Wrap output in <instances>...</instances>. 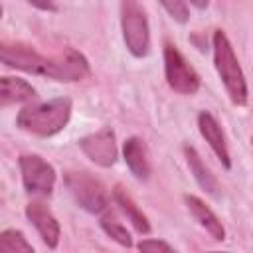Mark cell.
Returning a JSON list of instances; mask_svg holds the SVG:
<instances>
[{
	"label": "cell",
	"instance_id": "cell-13",
	"mask_svg": "<svg viewBox=\"0 0 253 253\" xmlns=\"http://www.w3.org/2000/svg\"><path fill=\"white\" fill-rule=\"evenodd\" d=\"M36 97V89L20 77L4 75L0 79V107H10L16 103H26Z\"/></svg>",
	"mask_w": 253,
	"mask_h": 253
},
{
	"label": "cell",
	"instance_id": "cell-16",
	"mask_svg": "<svg viewBox=\"0 0 253 253\" xmlns=\"http://www.w3.org/2000/svg\"><path fill=\"white\" fill-rule=\"evenodd\" d=\"M0 253H34V247L28 243L22 231L4 229L0 233Z\"/></svg>",
	"mask_w": 253,
	"mask_h": 253
},
{
	"label": "cell",
	"instance_id": "cell-2",
	"mask_svg": "<svg viewBox=\"0 0 253 253\" xmlns=\"http://www.w3.org/2000/svg\"><path fill=\"white\" fill-rule=\"evenodd\" d=\"M69 117H71V101L67 97H55L38 105L24 107L16 117V125L24 132L36 136H51L57 134L61 128H65Z\"/></svg>",
	"mask_w": 253,
	"mask_h": 253
},
{
	"label": "cell",
	"instance_id": "cell-6",
	"mask_svg": "<svg viewBox=\"0 0 253 253\" xmlns=\"http://www.w3.org/2000/svg\"><path fill=\"white\" fill-rule=\"evenodd\" d=\"M164 75L170 89L180 95H194L200 89V75L170 42L164 43Z\"/></svg>",
	"mask_w": 253,
	"mask_h": 253
},
{
	"label": "cell",
	"instance_id": "cell-14",
	"mask_svg": "<svg viewBox=\"0 0 253 253\" xmlns=\"http://www.w3.org/2000/svg\"><path fill=\"white\" fill-rule=\"evenodd\" d=\"M184 154H186V162H188L190 172L194 174L196 182H198L208 194H211L213 198H217V196H219V184H217V180L213 178V174L208 170V166L204 164V160L200 158V154L196 152V148L184 146Z\"/></svg>",
	"mask_w": 253,
	"mask_h": 253
},
{
	"label": "cell",
	"instance_id": "cell-15",
	"mask_svg": "<svg viewBox=\"0 0 253 253\" xmlns=\"http://www.w3.org/2000/svg\"><path fill=\"white\" fill-rule=\"evenodd\" d=\"M113 198L117 202V206L121 208V211L126 215V219L132 223V227L138 231V233H148L150 231V223H148V217L140 211V208L134 204V200L121 188L117 186L115 192H113Z\"/></svg>",
	"mask_w": 253,
	"mask_h": 253
},
{
	"label": "cell",
	"instance_id": "cell-19",
	"mask_svg": "<svg viewBox=\"0 0 253 253\" xmlns=\"http://www.w3.org/2000/svg\"><path fill=\"white\" fill-rule=\"evenodd\" d=\"M138 251L140 253H178L174 247H170L162 239H140Z\"/></svg>",
	"mask_w": 253,
	"mask_h": 253
},
{
	"label": "cell",
	"instance_id": "cell-9",
	"mask_svg": "<svg viewBox=\"0 0 253 253\" xmlns=\"http://www.w3.org/2000/svg\"><path fill=\"white\" fill-rule=\"evenodd\" d=\"M26 215L32 221V225L38 229L42 241L49 249H55L57 243H59L61 229H59V223H57L55 215L45 208V204H42V202H30L26 206Z\"/></svg>",
	"mask_w": 253,
	"mask_h": 253
},
{
	"label": "cell",
	"instance_id": "cell-8",
	"mask_svg": "<svg viewBox=\"0 0 253 253\" xmlns=\"http://www.w3.org/2000/svg\"><path fill=\"white\" fill-rule=\"evenodd\" d=\"M79 148L83 154L95 162L97 166L111 168L117 162V142H115V132L111 128H101L93 134H87L79 140Z\"/></svg>",
	"mask_w": 253,
	"mask_h": 253
},
{
	"label": "cell",
	"instance_id": "cell-5",
	"mask_svg": "<svg viewBox=\"0 0 253 253\" xmlns=\"http://www.w3.org/2000/svg\"><path fill=\"white\" fill-rule=\"evenodd\" d=\"M65 186L75 198V202L91 211V213H105L109 210V192L101 180L91 176L85 170H71L65 174Z\"/></svg>",
	"mask_w": 253,
	"mask_h": 253
},
{
	"label": "cell",
	"instance_id": "cell-3",
	"mask_svg": "<svg viewBox=\"0 0 253 253\" xmlns=\"http://www.w3.org/2000/svg\"><path fill=\"white\" fill-rule=\"evenodd\" d=\"M211 47H213L215 71H217L219 79L223 81V87H225L231 103L237 105V107H245L247 101H249L247 81H245V75H243L241 65L237 61V55L231 47V42H229V38L225 36L223 30L213 32Z\"/></svg>",
	"mask_w": 253,
	"mask_h": 253
},
{
	"label": "cell",
	"instance_id": "cell-18",
	"mask_svg": "<svg viewBox=\"0 0 253 253\" xmlns=\"http://www.w3.org/2000/svg\"><path fill=\"white\" fill-rule=\"evenodd\" d=\"M160 6L180 24H186L188 18H190V10H188L186 2H178V0H174V2H160Z\"/></svg>",
	"mask_w": 253,
	"mask_h": 253
},
{
	"label": "cell",
	"instance_id": "cell-10",
	"mask_svg": "<svg viewBox=\"0 0 253 253\" xmlns=\"http://www.w3.org/2000/svg\"><path fill=\"white\" fill-rule=\"evenodd\" d=\"M198 128L200 134L206 138V142L210 144V148L215 152V156L221 160V164L225 168H231V158H229V150H227V142H225V134L219 126V123L215 121V117L208 111H202L198 115Z\"/></svg>",
	"mask_w": 253,
	"mask_h": 253
},
{
	"label": "cell",
	"instance_id": "cell-1",
	"mask_svg": "<svg viewBox=\"0 0 253 253\" xmlns=\"http://www.w3.org/2000/svg\"><path fill=\"white\" fill-rule=\"evenodd\" d=\"M0 57L6 67L20 69L32 75L49 77L53 81H63V83L81 81L91 75L87 57L73 47H65L61 53L47 57L36 51L32 45H26L20 42H14V43L2 42Z\"/></svg>",
	"mask_w": 253,
	"mask_h": 253
},
{
	"label": "cell",
	"instance_id": "cell-12",
	"mask_svg": "<svg viewBox=\"0 0 253 253\" xmlns=\"http://www.w3.org/2000/svg\"><path fill=\"white\" fill-rule=\"evenodd\" d=\"M184 202H186L188 211L194 215V219H196L213 239H217V241H223V239H225V229H223L219 217H217L200 198H196V196H184Z\"/></svg>",
	"mask_w": 253,
	"mask_h": 253
},
{
	"label": "cell",
	"instance_id": "cell-17",
	"mask_svg": "<svg viewBox=\"0 0 253 253\" xmlns=\"http://www.w3.org/2000/svg\"><path fill=\"white\" fill-rule=\"evenodd\" d=\"M101 227H103V231L113 239V241H117L119 245H123V247H130L132 245V239H130V233L126 231V227L113 215V213H105V215H101Z\"/></svg>",
	"mask_w": 253,
	"mask_h": 253
},
{
	"label": "cell",
	"instance_id": "cell-21",
	"mask_svg": "<svg viewBox=\"0 0 253 253\" xmlns=\"http://www.w3.org/2000/svg\"><path fill=\"white\" fill-rule=\"evenodd\" d=\"M210 253H225V251H210Z\"/></svg>",
	"mask_w": 253,
	"mask_h": 253
},
{
	"label": "cell",
	"instance_id": "cell-4",
	"mask_svg": "<svg viewBox=\"0 0 253 253\" xmlns=\"http://www.w3.org/2000/svg\"><path fill=\"white\" fill-rule=\"evenodd\" d=\"M121 28L126 49L134 57H144L150 49V28L146 12L138 2L126 0L121 4Z\"/></svg>",
	"mask_w": 253,
	"mask_h": 253
},
{
	"label": "cell",
	"instance_id": "cell-20",
	"mask_svg": "<svg viewBox=\"0 0 253 253\" xmlns=\"http://www.w3.org/2000/svg\"><path fill=\"white\" fill-rule=\"evenodd\" d=\"M32 6H34V8H40V10H51V12H55V10H57V6H55V4H51V2H47V4L32 2Z\"/></svg>",
	"mask_w": 253,
	"mask_h": 253
},
{
	"label": "cell",
	"instance_id": "cell-11",
	"mask_svg": "<svg viewBox=\"0 0 253 253\" xmlns=\"http://www.w3.org/2000/svg\"><path fill=\"white\" fill-rule=\"evenodd\" d=\"M123 156H125L128 170L132 172V176L136 180L146 182L150 178V160H148V150H146V144L142 142V138H138V136L126 138L123 144Z\"/></svg>",
	"mask_w": 253,
	"mask_h": 253
},
{
	"label": "cell",
	"instance_id": "cell-7",
	"mask_svg": "<svg viewBox=\"0 0 253 253\" xmlns=\"http://www.w3.org/2000/svg\"><path fill=\"white\" fill-rule=\"evenodd\" d=\"M20 172L22 182L28 194L34 196H49L55 186V170L53 166L38 154H22L20 156Z\"/></svg>",
	"mask_w": 253,
	"mask_h": 253
}]
</instances>
